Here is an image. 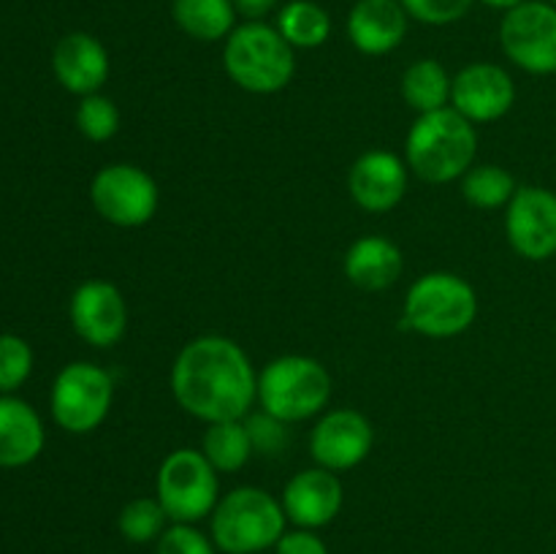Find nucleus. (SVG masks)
Returning a JSON list of instances; mask_svg holds the SVG:
<instances>
[{
    "instance_id": "obj_25",
    "label": "nucleus",
    "mask_w": 556,
    "mask_h": 554,
    "mask_svg": "<svg viewBox=\"0 0 556 554\" xmlns=\"http://www.w3.org/2000/svg\"><path fill=\"white\" fill-rule=\"evenodd\" d=\"M516 190H519V185H516L514 174L503 166H494V163L472 166L470 172L462 177V196H465V201L483 212L508 206L510 199L516 196Z\"/></svg>"
},
{
    "instance_id": "obj_27",
    "label": "nucleus",
    "mask_w": 556,
    "mask_h": 554,
    "mask_svg": "<svg viewBox=\"0 0 556 554\" xmlns=\"http://www.w3.org/2000/svg\"><path fill=\"white\" fill-rule=\"evenodd\" d=\"M119 109L117 103L109 96H101V92H92V96H85L76 106V128L85 136L87 141H96V144H103V141L114 139L119 130Z\"/></svg>"
},
{
    "instance_id": "obj_11",
    "label": "nucleus",
    "mask_w": 556,
    "mask_h": 554,
    "mask_svg": "<svg viewBox=\"0 0 556 554\" xmlns=\"http://www.w3.org/2000/svg\"><path fill=\"white\" fill-rule=\"evenodd\" d=\"M505 234L516 255L548 261L556 255V193L541 185H519L505 206Z\"/></svg>"
},
{
    "instance_id": "obj_8",
    "label": "nucleus",
    "mask_w": 556,
    "mask_h": 554,
    "mask_svg": "<svg viewBox=\"0 0 556 554\" xmlns=\"http://www.w3.org/2000/svg\"><path fill=\"white\" fill-rule=\"evenodd\" d=\"M52 416L71 435H87L106 421L114 402V380L92 362H71L52 383Z\"/></svg>"
},
{
    "instance_id": "obj_24",
    "label": "nucleus",
    "mask_w": 556,
    "mask_h": 554,
    "mask_svg": "<svg viewBox=\"0 0 556 554\" xmlns=\"http://www.w3.org/2000/svg\"><path fill=\"white\" fill-rule=\"evenodd\" d=\"M275 27L293 49H318L331 36V16L315 0H291L277 14Z\"/></svg>"
},
{
    "instance_id": "obj_19",
    "label": "nucleus",
    "mask_w": 556,
    "mask_h": 554,
    "mask_svg": "<svg viewBox=\"0 0 556 554\" xmlns=\"http://www.w3.org/2000/svg\"><path fill=\"white\" fill-rule=\"evenodd\" d=\"M402 269H405L402 250L391 239L378 237V234L356 239L342 261L345 277L362 291H386L400 280Z\"/></svg>"
},
{
    "instance_id": "obj_7",
    "label": "nucleus",
    "mask_w": 556,
    "mask_h": 554,
    "mask_svg": "<svg viewBox=\"0 0 556 554\" xmlns=\"http://www.w3.org/2000/svg\"><path fill=\"white\" fill-rule=\"evenodd\" d=\"M155 498L172 521L199 525L220 500V478L201 449H177L157 467Z\"/></svg>"
},
{
    "instance_id": "obj_15",
    "label": "nucleus",
    "mask_w": 556,
    "mask_h": 554,
    "mask_svg": "<svg viewBox=\"0 0 556 554\" xmlns=\"http://www.w3.org/2000/svg\"><path fill=\"white\" fill-rule=\"evenodd\" d=\"M410 168L400 155L389 150H369L356 158L348 172V190L358 210L383 215L402 204L407 193Z\"/></svg>"
},
{
    "instance_id": "obj_18",
    "label": "nucleus",
    "mask_w": 556,
    "mask_h": 554,
    "mask_svg": "<svg viewBox=\"0 0 556 554\" xmlns=\"http://www.w3.org/2000/svg\"><path fill=\"white\" fill-rule=\"evenodd\" d=\"M407 22L410 16L400 0H358L348 16V38L362 54L380 58L405 41Z\"/></svg>"
},
{
    "instance_id": "obj_12",
    "label": "nucleus",
    "mask_w": 556,
    "mask_h": 554,
    "mask_svg": "<svg viewBox=\"0 0 556 554\" xmlns=\"http://www.w3.org/2000/svg\"><path fill=\"white\" fill-rule=\"evenodd\" d=\"M375 443L372 421L356 407H334L315 421L309 432V454L315 465L345 473L362 465Z\"/></svg>"
},
{
    "instance_id": "obj_1",
    "label": "nucleus",
    "mask_w": 556,
    "mask_h": 554,
    "mask_svg": "<svg viewBox=\"0 0 556 554\" xmlns=\"http://www.w3.org/2000/svg\"><path fill=\"white\" fill-rule=\"evenodd\" d=\"M172 394L199 421H231L258 402V373L237 340L201 335L174 358Z\"/></svg>"
},
{
    "instance_id": "obj_34",
    "label": "nucleus",
    "mask_w": 556,
    "mask_h": 554,
    "mask_svg": "<svg viewBox=\"0 0 556 554\" xmlns=\"http://www.w3.org/2000/svg\"><path fill=\"white\" fill-rule=\"evenodd\" d=\"M483 5H489V9H497V11H510L516 9V5L527 3V0H481Z\"/></svg>"
},
{
    "instance_id": "obj_28",
    "label": "nucleus",
    "mask_w": 556,
    "mask_h": 554,
    "mask_svg": "<svg viewBox=\"0 0 556 554\" xmlns=\"http://www.w3.org/2000/svg\"><path fill=\"white\" fill-rule=\"evenodd\" d=\"M33 373V351L20 335H0V391L11 394Z\"/></svg>"
},
{
    "instance_id": "obj_32",
    "label": "nucleus",
    "mask_w": 556,
    "mask_h": 554,
    "mask_svg": "<svg viewBox=\"0 0 556 554\" xmlns=\"http://www.w3.org/2000/svg\"><path fill=\"white\" fill-rule=\"evenodd\" d=\"M275 554H329V546H326V541L315 530L293 527V530L282 532L275 546Z\"/></svg>"
},
{
    "instance_id": "obj_30",
    "label": "nucleus",
    "mask_w": 556,
    "mask_h": 554,
    "mask_svg": "<svg viewBox=\"0 0 556 554\" xmlns=\"http://www.w3.org/2000/svg\"><path fill=\"white\" fill-rule=\"evenodd\" d=\"M400 3L405 5L410 20L421 22V25L443 27L467 16L476 0H400Z\"/></svg>"
},
{
    "instance_id": "obj_33",
    "label": "nucleus",
    "mask_w": 556,
    "mask_h": 554,
    "mask_svg": "<svg viewBox=\"0 0 556 554\" xmlns=\"http://www.w3.org/2000/svg\"><path fill=\"white\" fill-rule=\"evenodd\" d=\"M280 0H233V9L237 14L248 16V22H261L269 11H275V5Z\"/></svg>"
},
{
    "instance_id": "obj_9",
    "label": "nucleus",
    "mask_w": 556,
    "mask_h": 554,
    "mask_svg": "<svg viewBox=\"0 0 556 554\" xmlns=\"http://www.w3.org/2000/svg\"><path fill=\"white\" fill-rule=\"evenodd\" d=\"M90 201L98 215L117 228H139L161 204L157 182L136 163H109L92 177Z\"/></svg>"
},
{
    "instance_id": "obj_16",
    "label": "nucleus",
    "mask_w": 556,
    "mask_h": 554,
    "mask_svg": "<svg viewBox=\"0 0 556 554\" xmlns=\"http://www.w3.org/2000/svg\"><path fill=\"white\" fill-rule=\"evenodd\" d=\"M280 503L293 527L320 530L340 516L342 503H345V489H342L337 473L315 465L288 478Z\"/></svg>"
},
{
    "instance_id": "obj_31",
    "label": "nucleus",
    "mask_w": 556,
    "mask_h": 554,
    "mask_svg": "<svg viewBox=\"0 0 556 554\" xmlns=\"http://www.w3.org/2000/svg\"><path fill=\"white\" fill-rule=\"evenodd\" d=\"M244 424L250 429V438H253V449L258 454H277V451L286 449L288 443V424L280 418L269 416V413L261 411L258 416H244Z\"/></svg>"
},
{
    "instance_id": "obj_10",
    "label": "nucleus",
    "mask_w": 556,
    "mask_h": 554,
    "mask_svg": "<svg viewBox=\"0 0 556 554\" xmlns=\"http://www.w3.org/2000/svg\"><path fill=\"white\" fill-rule=\"evenodd\" d=\"M500 47L505 58L527 74H556V5L527 0L505 11L500 22Z\"/></svg>"
},
{
    "instance_id": "obj_21",
    "label": "nucleus",
    "mask_w": 556,
    "mask_h": 554,
    "mask_svg": "<svg viewBox=\"0 0 556 554\" xmlns=\"http://www.w3.org/2000/svg\"><path fill=\"white\" fill-rule=\"evenodd\" d=\"M172 16L185 36L195 41H223L237 27L233 0H172Z\"/></svg>"
},
{
    "instance_id": "obj_6",
    "label": "nucleus",
    "mask_w": 556,
    "mask_h": 554,
    "mask_svg": "<svg viewBox=\"0 0 556 554\" xmlns=\"http://www.w3.org/2000/svg\"><path fill=\"white\" fill-rule=\"evenodd\" d=\"M331 400V375L324 362L286 353L258 373V405L269 416L293 424L324 413Z\"/></svg>"
},
{
    "instance_id": "obj_3",
    "label": "nucleus",
    "mask_w": 556,
    "mask_h": 554,
    "mask_svg": "<svg viewBox=\"0 0 556 554\" xmlns=\"http://www.w3.org/2000/svg\"><path fill=\"white\" fill-rule=\"evenodd\" d=\"M228 79L253 96H275L296 74V49L266 22H244L231 30L223 47Z\"/></svg>"
},
{
    "instance_id": "obj_29",
    "label": "nucleus",
    "mask_w": 556,
    "mask_h": 554,
    "mask_svg": "<svg viewBox=\"0 0 556 554\" xmlns=\"http://www.w3.org/2000/svg\"><path fill=\"white\" fill-rule=\"evenodd\" d=\"M217 546L212 536L201 532L195 525L172 521L161 538H157L155 554H215Z\"/></svg>"
},
{
    "instance_id": "obj_17",
    "label": "nucleus",
    "mask_w": 556,
    "mask_h": 554,
    "mask_svg": "<svg viewBox=\"0 0 556 554\" xmlns=\"http://www.w3.org/2000/svg\"><path fill=\"white\" fill-rule=\"evenodd\" d=\"M109 52L90 33H68L52 52V71L60 85L85 98L101 90L109 79Z\"/></svg>"
},
{
    "instance_id": "obj_20",
    "label": "nucleus",
    "mask_w": 556,
    "mask_h": 554,
    "mask_svg": "<svg viewBox=\"0 0 556 554\" xmlns=\"http://www.w3.org/2000/svg\"><path fill=\"white\" fill-rule=\"evenodd\" d=\"M41 416L25 400L0 396V467H25L43 451Z\"/></svg>"
},
{
    "instance_id": "obj_13",
    "label": "nucleus",
    "mask_w": 556,
    "mask_h": 554,
    "mask_svg": "<svg viewBox=\"0 0 556 554\" xmlns=\"http://www.w3.org/2000/svg\"><path fill=\"white\" fill-rule=\"evenodd\" d=\"M71 326L92 348H114L128 331V302L109 280H85L71 297Z\"/></svg>"
},
{
    "instance_id": "obj_23",
    "label": "nucleus",
    "mask_w": 556,
    "mask_h": 554,
    "mask_svg": "<svg viewBox=\"0 0 556 554\" xmlns=\"http://www.w3.org/2000/svg\"><path fill=\"white\" fill-rule=\"evenodd\" d=\"M201 454L210 459L217 473H237L242 470L255 454L253 438L244 424V418H231V421L206 424V432L201 438Z\"/></svg>"
},
{
    "instance_id": "obj_2",
    "label": "nucleus",
    "mask_w": 556,
    "mask_h": 554,
    "mask_svg": "<svg viewBox=\"0 0 556 554\" xmlns=\"http://www.w3.org/2000/svg\"><path fill=\"white\" fill-rule=\"evenodd\" d=\"M478 155V130L456 109L418 114L405 136V163L418 179L448 185L462 179Z\"/></svg>"
},
{
    "instance_id": "obj_22",
    "label": "nucleus",
    "mask_w": 556,
    "mask_h": 554,
    "mask_svg": "<svg viewBox=\"0 0 556 554\" xmlns=\"http://www.w3.org/2000/svg\"><path fill=\"white\" fill-rule=\"evenodd\" d=\"M451 90H454V79L445 65L432 58L416 60L402 74V98L418 114L451 106Z\"/></svg>"
},
{
    "instance_id": "obj_4",
    "label": "nucleus",
    "mask_w": 556,
    "mask_h": 554,
    "mask_svg": "<svg viewBox=\"0 0 556 554\" xmlns=\"http://www.w3.org/2000/svg\"><path fill=\"white\" fill-rule=\"evenodd\" d=\"M212 541L223 554H261L288 530L282 503L258 487H237L212 511Z\"/></svg>"
},
{
    "instance_id": "obj_14",
    "label": "nucleus",
    "mask_w": 556,
    "mask_h": 554,
    "mask_svg": "<svg viewBox=\"0 0 556 554\" xmlns=\"http://www.w3.org/2000/svg\"><path fill=\"white\" fill-rule=\"evenodd\" d=\"M516 81L503 65L470 63L454 76L451 109L470 119L472 125L497 123L514 109Z\"/></svg>"
},
{
    "instance_id": "obj_35",
    "label": "nucleus",
    "mask_w": 556,
    "mask_h": 554,
    "mask_svg": "<svg viewBox=\"0 0 556 554\" xmlns=\"http://www.w3.org/2000/svg\"><path fill=\"white\" fill-rule=\"evenodd\" d=\"M552 3H554V5H556V0H552Z\"/></svg>"
},
{
    "instance_id": "obj_26",
    "label": "nucleus",
    "mask_w": 556,
    "mask_h": 554,
    "mask_svg": "<svg viewBox=\"0 0 556 554\" xmlns=\"http://www.w3.org/2000/svg\"><path fill=\"white\" fill-rule=\"evenodd\" d=\"M172 525L166 508L157 498H136L119 508L117 530L128 543H157V538Z\"/></svg>"
},
{
    "instance_id": "obj_5",
    "label": "nucleus",
    "mask_w": 556,
    "mask_h": 554,
    "mask_svg": "<svg viewBox=\"0 0 556 554\" xmlns=\"http://www.w3.org/2000/svg\"><path fill=\"white\" fill-rule=\"evenodd\" d=\"M478 293L454 272H427L407 288L402 320L429 340H451L476 324Z\"/></svg>"
}]
</instances>
